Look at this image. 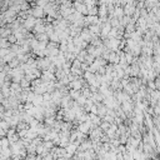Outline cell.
Masks as SVG:
<instances>
[{
    "instance_id": "cell-1",
    "label": "cell",
    "mask_w": 160,
    "mask_h": 160,
    "mask_svg": "<svg viewBox=\"0 0 160 160\" xmlns=\"http://www.w3.org/2000/svg\"><path fill=\"white\" fill-rule=\"evenodd\" d=\"M43 14H44V9L40 8V7H36L34 9H31V15L34 16L35 19H40L43 16Z\"/></svg>"
}]
</instances>
